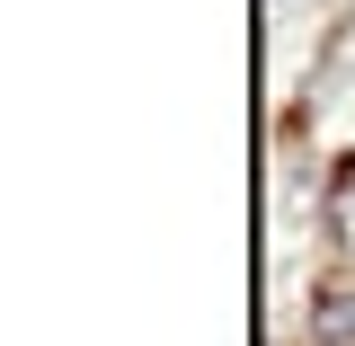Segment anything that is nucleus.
Returning <instances> with one entry per match:
<instances>
[{"label": "nucleus", "mask_w": 355, "mask_h": 346, "mask_svg": "<svg viewBox=\"0 0 355 346\" xmlns=\"http://www.w3.org/2000/svg\"><path fill=\"white\" fill-rule=\"evenodd\" d=\"M311 329H320L329 346H355V284H329L320 311H311Z\"/></svg>", "instance_id": "f257e3e1"}, {"label": "nucleus", "mask_w": 355, "mask_h": 346, "mask_svg": "<svg viewBox=\"0 0 355 346\" xmlns=\"http://www.w3.org/2000/svg\"><path fill=\"white\" fill-rule=\"evenodd\" d=\"M275 9H293V0H275Z\"/></svg>", "instance_id": "f03ea898"}]
</instances>
